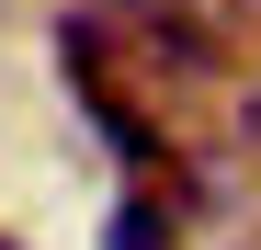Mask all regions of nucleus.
<instances>
[{"label":"nucleus","instance_id":"nucleus-2","mask_svg":"<svg viewBox=\"0 0 261 250\" xmlns=\"http://www.w3.org/2000/svg\"><path fill=\"white\" fill-rule=\"evenodd\" d=\"M239 148L261 159V80H250V91H239Z\"/></svg>","mask_w":261,"mask_h":250},{"label":"nucleus","instance_id":"nucleus-1","mask_svg":"<svg viewBox=\"0 0 261 250\" xmlns=\"http://www.w3.org/2000/svg\"><path fill=\"white\" fill-rule=\"evenodd\" d=\"M102 250H170V205H114V228H102Z\"/></svg>","mask_w":261,"mask_h":250},{"label":"nucleus","instance_id":"nucleus-3","mask_svg":"<svg viewBox=\"0 0 261 250\" xmlns=\"http://www.w3.org/2000/svg\"><path fill=\"white\" fill-rule=\"evenodd\" d=\"M0 250H12V239H0Z\"/></svg>","mask_w":261,"mask_h":250}]
</instances>
